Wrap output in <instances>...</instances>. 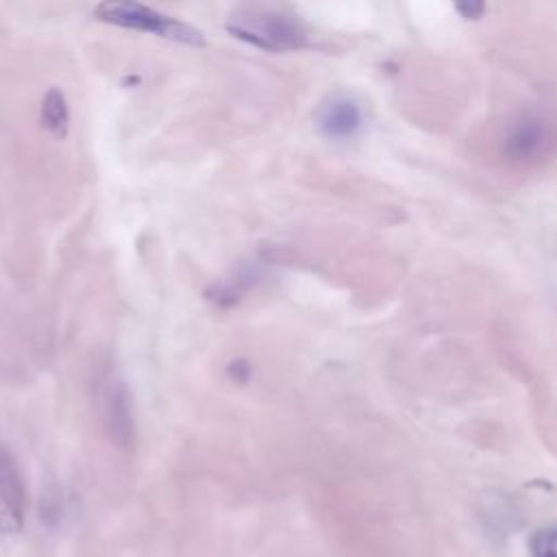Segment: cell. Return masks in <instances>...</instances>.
<instances>
[{
    "mask_svg": "<svg viewBox=\"0 0 557 557\" xmlns=\"http://www.w3.org/2000/svg\"><path fill=\"white\" fill-rule=\"evenodd\" d=\"M531 557H557V527L537 529L529 537Z\"/></svg>",
    "mask_w": 557,
    "mask_h": 557,
    "instance_id": "ba28073f",
    "label": "cell"
},
{
    "mask_svg": "<svg viewBox=\"0 0 557 557\" xmlns=\"http://www.w3.org/2000/svg\"><path fill=\"white\" fill-rule=\"evenodd\" d=\"M224 26L233 37L242 39L244 44L270 52L300 50L307 48L311 39L307 24L298 15L265 4L237 7L226 17Z\"/></svg>",
    "mask_w": 557,
    "mask_h": 557,
    "instance_id": "6da1fadb",
    "label": "cell"
},
{
    "mask_svg": "<svg viewBox=\"0 0 557 557\" xmlns=\"http://www.w3.org/2000/svg\"><path fill=\"white\" fill-rule=\"evenodd\" d=\"M26 520V487L15 455L0 446V533L15 535Z\"/></svg>",
    "mask_w": 557,
    "mask_h": 557,
    "instance_id": "277c9868",
    "label": "cell"
},
{
    "mask_svg": "<svg viewBox=\"0 0 557 557\" xmlns=\"http://www.w3.org/2000/svg\"><path fill=\"white\" fill-rule=\"evenodd\" d=\"M455 9L461 13V17H466V20L472 17V20H474V17H479V15L483 13L485 4H468V2H466V4H457Z\"/></svg>",
    "mask_w": 557,
    "mask_h": 557,
    "instance_id": "30bf717a",
    "label": "cell"
},
{
    "mask_svg": "<svg viewBox=\"0 0 557 557\" xmlns=\"http://www.w3.org/2000/svg\"><path fill=\"white\" fill-rule=\"evenodd\" d=\"M315 126L329 139H350L363 126V109L352 96L333 94L318 107Z\"/></svg>",
    "mask_w": 557,
    "mask_h": 557,
    "instance_id": "8992f818",
    "label": "cell"
},
{
    "mask_svg": "<svg viewBox=\"0 0 557 557\" xmlns=\"http://www.w3.org/2000/svg\"><path fill=\"white\" fill-rule=\"evenodd\" d=\"M41 122L54 137H65L70 126V107L65 94L57 87H50L41 100Z\"/></svg>",
    "mask_w": 557,
    "mask_h": 557,
    "instance_id": "52a82bcc",
    "label": "cell"
},
{
    "mask_svg": "<svg viewBox=\"0 0 557 557\" xmlns=\"http://www.w3.org/2000/svg\"><path fill=\"white\" fill-rule=\"evenodd\" d=\"M94 15L100 22L120 26V28H131L139 33H150L163 39H172L178 44L187 46H205V37L198 28H194L187 22H181L172 15H165L148 4L135 2V0H107L100 2L94 9Z\"/></svg>",
    "mask_w": 557,
    "mask_h": 557,
    "instance_id": "7a4b0ae2",
    "label": "cell"
},
{
    "mask_svg": "<svg viewBox=\"0 0 557 557\" xmlns=\"http://www.w3.org/2000/svg\"><path fill=\"white\" fill-rule=\"evenodd\" d=\"M96 398L107 435L120 448H131L135 442V411L126 381L115 372H107L98 381Z\"/></svg>",
    "mask_w": 557,
    "mask_h": 557,
    "instance_id": "3957f363",
    "label": "cell"
},
{
    "mask_svg": "<svg viewBox=\"0 0 557 557\" xmlns=\"http://www.w3.org/2000/svg\"><path fill=\"white\" fill-rule=\"evenodd\" d=\"M228 372H231V376H233L235 381L244 383V381L248 379V374H250V366L244 363V361H233V363L228 366Z\"/></svg>",
    "mask_w": 557,
    "mask_h": 557,
    "instance_id": "9c48e42d",
    "label": "cell"
},
{
    "mask_svg": "<svg viewBox=\"0 0 557 557\" xmlns=\"http://www.w3.org/2000/svg\"><path fill=\"white\" fill-rule=\"evenodd\" d=\"M550 122L537 113H522L505 135V154L513 161L529 163L544 157L553 148Z\"/></svg>",
    "mask_w": 557,
    "mask_h": 557,
    "instance_id": "5b68a950",
    "label": "cell"
}]
</instances>
